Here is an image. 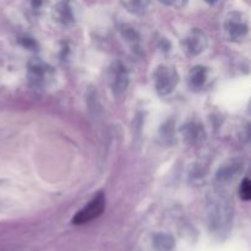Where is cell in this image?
<instances>
[{"instance_id": "6da1fadb", "label": "cell", "mask_w": 251, "mask_h": 251, "mask_svg": "<svg viewBox=\"0 0 251 251\" xmlns=\"http://www.w3.org/2000/svg\"><path fill=\"white\" fill-rule=\"evenodd\" d=\"M233 201L227 190L215 188L208 195L207 218L210 230L215 237H227L233 223Z\"/></svg>"}, {"instance_id": "7a4b0ae2", "label": "cell", "mask_w": 251, "mask_h": 251, "mask_svg": "<svg viewBox=\"0 0 251 251\" xmlns=\"http://www.w3.org/2000/svg\"><path fill=\"white\" fill-rule=\"evenodd\" d=\"M153 81L157 93L164 97L173 92L179 81V76L173 66L161 65L154 71Z\"/></svg>"}, {"instance_id": "3957f363", "label": "cell", "mask_w": 251, "mask_h": 251, "mask_svg": "<svg viewBox=\"0 0 251 251\" xmlns=\"http://www.w3.org/2000/svg\"><path fill=\"white\" fill-rule=\"evenodd\" d=\"M105 210V198L103 193H98L82 210L78 211L73 218V225L82 226L92 222L100 217Z\"/></svg>"}, {"instance_id": "277c9868", "label": "cell", "mask_w": 251, "mask_h": 251, "mask_svg": "<svg viewBox=\"0 0 251 251\" xmlns=\"http://www.w3.org/2000/svg\"><path fill=\"white\" fill-rule=\"evenodd\" d=\"M208 46V39L205 32L199 28H193L181 41L183 50L189 58H195L206 50Z\"/></svg>"}, {"instance_id": "5b68a950", "label": "cell", "mask_w": 251, "mask_h": 251, "mask_svg": "<svg viewBox=\"0 0 251 251\" xmlns=\"http://www.w3.org/2000/svg\"><path fill=\"white\" fill-rule=\"evenodd\" d=\"M225 31L230 41H243L249 31L248 20L240 12H229L226 17Z\"/></svg>"}, {"instance_id": "8992f818", "label": "cell", "mask_w": 251, "mask_h": 251, "mask_svg": "<svg viewBox=\"0 0 251 251\" xmlns=\"http://www.w3.org/2000/svg\"><path fill=\"white\" fill-rule=\"evenodd\" d=\"M243 172V162L240 159H233V161L227 162L226 164L221 166L218 169L217 174H216L215 185L216 188L225 189L228 185L233 184L235 179L238 178L240 173Z\"/></svg>"}, {"instance_id": "52a82bcc", "label": "cell", "mask_w": 251, "mask_h": 251, "mask_svg": "<svg viewBox=\"0 0 251 251\" xmlns=\"http://www.w3.org/2000/svg\"><path fill=\"white\" fill-rule=\"evenodd\" d=\"M110 86L115 97H122L129 86V74L120 61H115L110 68Z\"/></svg>"}, {"instance_id": "ba28073f", "label": "cell", "mask_w": 251, "mask_h": 251, "mask_svg": "<svg viewBox=\"0 0 251 251\" xmlns=\"http://www.w3.org/2000/svg\"><path fill=\"white\" fill-rule=\"evenodd\" d=\"M29 80L34 86H46L51 78V70L42 61H34L29 65Z\"/></svg>"}, {"instance_id": "9c48e42d", "label": "cell", "mask_w": 251, "mask_h": 251, "mask_svg": "<svg viewBox=\"0 0 251 251\" xmlns=\"http://www.w3.org/2000/svg\"><path fill=\"white\" fill-rule=\"evenodd\" d=\"M208 77V70L203 66H195L190 70L188 76V83L191 90H200L205 86Z\"/></svg>"}, {"instance_id": "30bf717a", "label": "cell", "mask_w": 251, "mask_h": 251, "mask_svg": "<svg viewBox=\"0 0 251 251\" xmlns=\"http://www.w3.org/2000/svg\"><path fill=\"white\" fill-rule=\"evenodd\" d=\"M181 134H183L184 139L189 145L199 144L205 137V131H203L202 126L196 124V123H190V124L185 125L181 129Z\"/></svg>"}, {"instance_id": "8fae6325", "label": "cell", "mask_w": 251, "mask_h": 251, "mask_svg": "<svg viewBox=\"0 0 251 251\" xmlns=\"http://www.w3.org/2000/svg\"><path fill=\"white\" fill-rule=\"evenodd\" d=\"M53 17L56 22L65 25V26L74 22L73 10H71L70 5L68 2H58L53 7Z\"/></svg>"}, {"instance_id": "7c38bea8", "label": "cell", "mask_w": 251, "mask_h": 251, "mask_svg": "<svg viewBox=\"0 0 251 251\" xmlns=\"http://www.w3.org/2000/svg\"><path fill=\"white\" fill-rule=\"evenodd\" d=\"M153 248L156 251H176V240L171 234L157 233L153 237Z\"/></svg>"}, {"instance_id": "4fadbf2b", "label": "cell", "mask_w": 251, "mask_h": 251, "mask_svg": "<svg viewBox=\"0 0 251 251\" xmlns=\"http://www.w3.org/2000/svg\"><path fill=\"white\" fill-rule=\"evenodd\" d=\"M125 7H127L130 12H134V14H144L146 11L147 6H149V2L147 1H127L123 2Z\"/></svg>"}, {"instance_id": "5bb4252c", "label": "cell", "mask_w": 251, "mask_h": 251, "mask_svg": "<svg viewBox=\"0 0 251 251\" xmlns=\"http://www.w3.org/2000/svg\"><path fill=\"white\" fill-rule=\"evenodd\" d=\"M239 195L244 201H249L251 199V183L248 178L242 181V185L239 188Z\"/></svg>"}, {"instance_id": "9a60e30c", "label": "cell", "mask_w": 251, "mask_h": 251, "mask_svg": "<svg viewBox=\"0 0 251 251\" xmlns=\"http://www.w3.org/2000/svg\"><path fill=\"white\" fill-rule=\"evenodd\" d=\"M122 33H123V37H124L126 41L131 42V43H135V42L139 41V34H137V32L135 31L132 27H129V26H123L122 28Z\"/></svg>"}]
</instances>
